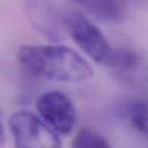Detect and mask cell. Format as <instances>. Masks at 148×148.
<instances>
[{"label":"cell","instance_id":"cell-6","mask_svg":"<svg viewBox=\"0 0 148 148\" xmlns=\"http://www.w3.org/2000/svg\"><path fill=\"white\" fill-rule=\"evenodd\" d=\"M108 68L127 78L146 80L148 76L143 59L138 53L129 48H115Z\"/></svg>","mask_w":148,"mask_h":148},{"label":"cell","instance_id":"cell-3","mask_svg":"<svg viewBox=\"0 0 148 148\" xmlns=\"http://www.w3.org/2000/svg\"><path fill=\"white\" fill-rule=\"evenodd\" d=\"M9 130L16 148H62L58 133L29 111L15 112L9 119Z\"/></svg>","mask_w":148,"mask_h":148},{"label":"cell","instance_id":"cell-7","mask_svg":"<svg viewBox=\"0 0 148 148\" xmlns=\"http://www.w3.org/2000/svg\"><path fill=\"white\" fill-rule=\"evenodd\" d=\"M87 12L107 21L122 20L127 10V0H73Z\"/></svg>","mask_w":148,"mask_h":148},{"label":"cell","instance_id":"cell-10","mask_svg":"<svg viewBox=\"0 0 148 148\" xmlns=\"http://www.w3.org/2000/svg\"><path fill=\"white\" fill-rule=\"evenodd\" d=\"M3 140H5V125L2 121V114L0 111V144H2Z\"/></svg>","mask_w":148,"mask_h":148},{"label":"cell","instance_id":"cell-2","mask_svg":"<svg viewBox=\"0 0 148 148\" xmlns=\"http://www.w3.org/2000/svg\"><path fill=\"white\" fill-rule=\"evenodd\" d=\"M63 21L66 31L75 44L97 63L108 67L115 48L111 47L100 29L83 14L74 10L63 13Z\"/></svg>","mask_w":148,"mask_h":148},{"label":"cell","instance_id":"cell-9","mask_svg":"<svg viewBox=\"0 0 148 148\" xmlns=\"http://www.w3.org/2000/svg\"><path fill=\"white\" fill-rule=\"evenodd\" d=\"M71 148H112L109 141L92 127L80 129L71 143Z\"/></svg>","mask_w":148,"mask_h":148},{"label":"cell","instance_id":"cell-1","mask_svg":"<svg viewBox=\"0 0 148 148\" xmlns=\"http://www.w3.org/2000/svg\"><path fill=\"white\" fill-rule=\"evenodd\" d=\"M17 59L29 74L48 80L80 83L93 76L90 63L66 46H23L17 52Z\"/></svg>","mask_w":148,"mask_h":148},{"label":"cell","instance_id":"cell-4","mask_svg":"<svg viewBox=\"0 0 148 148\" xmlns=\"http://www.w3.org/2000/svg\"><path fill=\"white\" fill-rule=\"evenodd\" d=\"M36 106L42 121L58 134L67 136L74 130L76 109L67 94L60 91L45 93L38 99Z\"/></svg>","mask_w":148,"mask_h":148},{"label":"cell","instance_id":"cell-8","mask_svg":"<svg viewBox=\"0 0 148 148\" xmlns=\"http://www.w3.org/2000/svg\"><path fill=\"white\" fill-rule=\"evenodd\" d=\"M126 115L131 125L138 132L148 137V101L137 100L129 103Z\"/></svg>","mask_w":148,"mask_h":148},{"label":"cell","instance_id":"cell-5","mask_svg":"<svg viewBox=\"0 0 148 148\" xmlns=\"http://www.w3.org/2000/svg\"><path fill=\"white\" fill-rule=\"evenodd\" d=\"M28 14L34 27L47 38L60 40L67 34L63 13H59L47 0H30Z\"/></svg>","mask_w":148,"mask_h":148}]
</instances>
